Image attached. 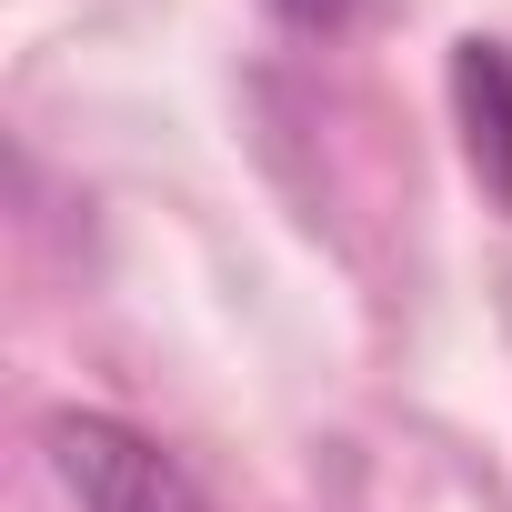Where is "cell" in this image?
Returning <instances> with one entry per match:
<instances>
[{
    "label": "cell",
    "mask_w": 512,
    "mask_h": 512,
    "mask_svg": "<svg viewBox=\"0 0 512 512\" xmlns=\"http://www.w3.org/2000/svg\"><path fill=\"white\" fill-rule=\"evenodd\" d=\"M51 462H61V482L81 492V512H211V502L181 482V462H161L141 432H121V422H101V412H61V422H51Z\"/></svg>",
    "instance_id": "cell-1"
}]
</instances>
